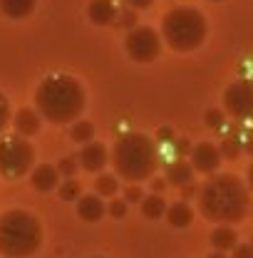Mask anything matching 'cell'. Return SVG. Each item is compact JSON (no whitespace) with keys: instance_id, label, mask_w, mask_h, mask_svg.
I'll list each match as a JSON object with an SVG mask.
<instances>
[{"instance_id":"cell-6","label":"cell","mask_w":253,"mask_h":258,"mask_svg":"<svg viewBox=\"0 0 253 258\" xmlns=\"http://www.w3.org/2000/svg\"><path fill=\"white\" fill-rule=\"evenodd\" d=\"M32 164H35V149L25 137L10 134L0 139V176L20 179L30 171Z\"/></svg>"},{"instance_id":"cell-35","label":"cell","mask_w":253,"mask_h":258,"mask_svg":"<svg viewBox=\"0 0 253 258\" xmlns=\"http://www.w3.org/2000/svg\"><path fill=\"white\" fill-rule=\"evenodd\" d=\"M209 258H226V253H223V251H211V256Z\"/></svg>"},{"instance_id":"cell-5","label":"cell","mask_w":253,"mask_h":258,"mask_svg":"<svg viewBox=\"0 0 253 258\" xmlns=\"http://www.w3.org/2000/svg\"><path fill=\"white\" fill-rule=\"evenodd\" d=\"M161 37L176 52H191L206 40V20L196 8H174L161 20Z\"/></svg>"},{"instance_id":"cell-13","label":"cell","mask_w":253,"mask_h":258,"mask_svg":"<svg viewBox=\"0 0 253 258\" xmlns=\"http://www.w3.org/2000/svg\"><path fill=\"white\" fill-rule=\"evenodd\" d=\"M40 122H42V117H40V112H35V109H18L15 112V117H13V124L18 129V134L20 137H32V134H37L40 132Z\"/></svg>"},{"instance_id":"cell-15","label":"cell","mask_w":253,"mask_h":258,"mask_svg":"<svg viewBox=\"0 0 253 258\" xmlns=\"http://www.w3.org/2000/svg\"><path fill=\"white\" fill-rule=\"evenodd\" d=\"M117 8H114V3L112 0H92L90 3V8H87V15H90V20L95 23V25H109L114 18H117Z\"/></svg>"},{"instance_id":"cell-17","label":"cell","mask_w":253,"mask_h":258,"mask_svg":"<svg viewBox=\"0 0 253 258\" xmlns=\"http://www.w3.org/2000/svg\"><path fill=\"white\" fill-rule=\"evenodd\" d=\"M35 10V0H0V13L10 20H23Z\"/></svg>"},{"instance_id":"cell-34","label":"cell","mask_w":253,"mask_h":258,"mask_svg":"<svg viewBox=\"0 0 253 258\" xmlns=\"http://www.w3.org/2000/svg\"><path fill=\"white\" fill-rule=\"evenodd\" d=\"M246 176H248V186L253 189V164L248 166V171H246Z\"/></svg>"},{"instance_id":"cell-38","label":"cell","mask_w":253,"mask_h":258,"mask_svg":"<svg viewBox=\"0 0 253 258\" xmlns=\"http://www.w3.org/2000/svg\"><path fill=\"white\" fill-rule=\"evenodd\" d=\"M251 246H253V243H251Z\"/></svg>"},{"instance_id":"cell-11","label":"cell","mask_w":253,"mask_h":258,"mask_svg":"<svg viewBox=\"0 0 253 258\" xmlns=\"http://www.w3.org/2000/svg\"><path fill=\"white\" fill-rule=\"evenodd\" d=\"M30 184L35 191H52L57 184H60V171H57V166H52V164H40V166H35L30 171Z\"/></svg>"},{"instance_id":"cell-30","label":"cell","mask_w":253,"mask_h":258,"mask_svg":"<svg viewBox=\"0 0 253 258\" xmlns=\"http://www.w3.org/2000/svg\"><path fill=\"white\" fill-rule=\"evenodd\" d=\"M233 258H253V246L251 243L236 246V248H233Z\"/></svg>"},{"instance_id":"cell-32","label":"cell","mask_w":253,"mask_h":258,"mask_svg":"<svg viewBox=\"0 0 253 258\" xmlns=\"http://www.w3.org/2000/svg\"><path fill=\"white\" fill-rule=\"evenodd\" d=\"M164 186H166V181H161V179H152V194H161L164 191Z\"/></svg>"},{"instance_id":"cell-25","label":"cell","mask_w":253,"mask_h":258,"mask_svg":"<svg viewBox=\"0 0 253 258\" xmlns=\"http://www.w3.org/2000/svg\"><path fill=\"white\" fill-rule=\"evenodd\" d=\"M107 211H109V216H112V219H124L126 201L124 199H112V204L107 206Z\"/></svg>"},{"instance_id":"cell-31","label":"cell","mask_w":253,"mask_h":258,"mask_svg":"<svg viewBox=\"0 0 253 258\" xmlns=\"http://www.w3.org/2000/svg\"><path fill=\"white\" fill-rule=\"evenodd\" d=\"M126 8H132V10H144V8H149L152 5V0H124Z\"/></svg>"},{"instance_id":"cell-33","label":"cell","mask_w":253,"mask_h":258,"mask_svg":"<svg viewBox=\"0 0 253 258\" xmlns=\"http://www.w3.org/2000/svg\"><path fill=\"white\" fill-rule=\"evenodd\" d=\"M246 152H248V154L253 157V134L248 137V139H246Z\"/></svg>"},{"instance_id":"cell-20","label":"cell","mask_w":253,"mask_h":258,"mask_svg":"<svg viewBox=\"0 0 253 258\" xmlns=\"http://www.w3.org/2000/svg\"><path fill=\"white\" fill-rule=\"evenodd\" d=\"M70 137H72L77 144H87V142L95 139V124L87 122V119H77V122L72 124V129H70Z\"/></svg>"},{"instance_id":"cell-18","label":"cell","mask_w":253,"mask_h":258,"mask_svg":"<svg viewBox=\"0 0 253 258\" xmlns=\"http://www.w3.org/2000/svg\"><path fill=\"white\" fill-rule=\"evenodd\" d=\"M191 219H194V211H191L189 204H184V201H176V204H171L166 209V221L174 228H186L191 224Z\"/></svg>"},{"instance_id":"cell-2","label":"cell","mask_w":253,"mask_h":258,"mask_svg":"<svg viewBox=\"0 0 253 258\" xmlns=\"http://www.w3.org/2000/svg\"><path fill=\"white\" fill-rule=\"evenodd\" d=\"M35 107L42 119L52 124H70L85 109V90L70 75H52L35 90Z\"/></svg>"},{"instance_id":"cell-3","label":"cell","mask_w":253,"mask_h":258,"mask_svg":"<svg viewBox=\"0 0 253 258\" xmlns=\"http://www.w3.org/2000/svg\"><path fill=\"white\" fill-rule=\"evenodd\" d=\"M109 161L114 164V171L122 179L139 184L142 179H149L154 174L159 164V149L154 139H149L147 134L126 132L114 142Z\"/></svg>"},{"instance_id":"cell-36","label":"cell","mask_w":253,"mask_h":258,"mask_svg":"<svg viewBox=\"0 0 253 258\" xmlns=\"http://www.w3.org/2000/svg\"><path fill=\"white\" fill-rule=\"evenodd\" d=\"M95 258H102V256H95Z\"/></svg>"},{"instance_id":"cell-27","label":"cell","mask_w":253,"mask_h":258,"mask_svg":"<svg viewBox=\"0 0 253 258\" xmlns=\"http://www.w3.org/2000/svg\"><path fill=\"white\" fill-rule=\"evenodd\" d=\"M8 122H10V104H8L5 95H0V132L8 127Z\"/></svg>"},{"instance_id":"cell-7","label":"cell","mask_w":253,"mask_h":258,"mask_svg":"<svg viewBox=\"0 0 253 258\" xmlns=\"http://www.w3.org/2000/svg\"><path fill=\"white\" fill-rule=\"evenodd\" d=\"M126 55L137 62H152L161 52V37L152 28H134L126 32Z\"/></svg>"},{"instance_id":"cell-16","label":"cell","mask_w":253,"mask_h":258,"mask_svg":"<svg viewBox=\"0 0 253 258\" xmlns=\"http://www.w3.org/2000/svg\"><path fill=\"white\" fill-rule=\"evenodd\" d=\"M209 241H211V248H214V251H223V253H226V251L236 248L238 236H236V231H233L231 226H219V228L211 231Z\"/></svg>"},{"instance_id":"cell-37","label":"cell","mask_w":253,"mask_h":258,"mask_svg":"<svg viewBox=\"0 0 253 258\" xmlns=\"http://www.w3.org/2000/svg\"><path fill=\"white\" fill-rule=\"evenodd\" d=\"M216 3H219V0H216Z\"/></svg>"},{"instance_id":"cell-24","label":"cell","mask_w":253,"mask_h":258,"mask_svg":"<svg viewBox=\"0 0 253 258\" xmlns=\"http://www.w3.org/2000/svg\"><path fill=\"white\" fill-rule=\"evenodd\" d=\"M77 166H80V161L75 159V157H65V159H60V164H57V171H60V176H65V179H75Z\"/></svg>"},{"instance_id":"cell-29","label":"cell","mask_w":253,"mask_h":258,"mask_svg":"<svg viewBox=\"0 0 253 258\" xmlns=\"http://www.w3.org/2000/svg\"><path fill=\"white\" fill-rule=\"evenodd\" d=\"M117 18H119V23L126 25L129 30H134V23H137V13H132V8H126L124 13H117Z\"/></svg>"},{"instance_id":"cell-4","label":"cell","mask_w":253,"mask_h":258,"mask_svg":"<svg viewBox=\"0 0 253 258\" xmlns=\"http://www.w3.org/2000/svg\"><path fill=\"white\" fill-rule=\"evenodd\" d=\"M42 246V226L30 211L13 209L0 216V256L30 258Z\"/></svg>"},{"instance_id":"cell-9","label":"cell","mask_w":253,"mask_h":258,"mask_svg":"<svg viewBox=\"0 0 253 258\" xmlns=\"http://www.w3.org/2000/svg\"><path fill=\"white\" fill-rule=\"evenodd\" d=\"M221 152L219 147L209 144V142H201L196 147H191L189 152V161L194 166V171H201V174H214L219 166H221Z\"/></svg>"},{"instance_id":"cell-23","label":"cell","mask_w":253,"mask_h":258,"mask_svg":"<svg viewBox=\"0 0 253 258\" xmlns=\"http://www.w3.org/2000/svg\"><path fill=\"white\" fill-rule=\"evenodd\" d=\"M80 196H82L80 181H77V179H65L62 186H60V199H62V201H75V199H80Z\"/></svg>"},{"instance_id":"cell-19","label":"cell","mask_w":253,"mask_h":258,"mask_svg":"<svg viewBox=\"0 0 253 258\" xmlns=\"http://www.w3.org/2000/svg\"><path fill=\"white\" fill-rule=\"evenodd\" d=\"M142 214H144V219H152V221L166 214V201L161 199V194H152V196L142 199Z\"/></svg>"},{"instance_id":"cell-14","label":"cell","mask_w":253,"mask_h":258,"mask_svg":"<svg viewBox=\"0 0 253 258\" xmlns=\"http://www.w3.org/2000/svg\"><path fill=\"white\" fill-rule=\"evenodd\" d=\"M164 179L169 184H174V186H189L191 181H194V166H191V161H186V159L171 161L166 166V176Z\"/></svg>"},{"instance_id":"cell-22","label":"cell","mask_w":253,"mask_h":258,"mask_svg":"<svg viewBox=\"0 0 253 258\" xmlns=\"http://www.w3.org/2000/svg\"><path fill=\"white\" fill-rule=\"evenodd\" d=\"M219 152H221L223 159H238V154L243 152V144H241L238 137H226L219 147Z\"/></svg>"},{"instance_id":"cell-26","label":"cell","mask_w":253,"mask_h":258,"mask_svg":"<svg viewBox=\"0 0 253 258\" xmlns=\"http://www.w3.org/2000/svg\"><path fill=\"white\" fill-rule=\"evenodd\" d=\"M206 127L221 129L223 127V112H219V109H209V112H206Z\"/></svg>"},{"instance_id":"cell-28","label":"cell","mask_w":253,"mask_h":258,"mask_svg":"<svg viewBox=\"0 0 253 258\" xmlns=\"http://www.w3.org/2000/svg\"><path fill=\"white\" fill-rule=\"evenodd\" d=\"M142 199H144V191H142L139 184H129V186H126L124 201H132V204H134V201H142Z\"/></svg>"},{"instance_id":"cell-8","label":"cell","mask_w":253,"mask_h":258,"mask_svg":"<svg viewBox=\"0 0 253 258\" xmlns=\"http://www.w3.org/2000/svg\"><path fill=\"white\" fill-rule=\"evenodd\" d=\"M223 107L233 119H253V82L238 80L226 87Z\"/></svg>"},{"instance_id":"cell-1","label":"cell","mask_w":253,"mask_h":258,"mask_svg":"<svg viewBox=\"0 0 253 258\" xmlns=\"http://www.w3.org/2000/svg\"><path fill=\"white\" fill-rule=\"evenodd\" d=\"M248 189L233 174H216L199 191V209L214 224H241L248 214Z\"/></svg>"},{"instance_id":"cell-21","label":"cell","mask_w":253,"mask_h":258,"mask_svg":"<svg viewBox=\"0 0 253 258\" xmlns=\"http://www.w3.org/2000/svg\"><path fill=\"white\" fill-rule=\"evenodd\" d=\"M95 189L97 196H114L117 189H119V181L114 179V174H102L95 181Z\"/></svg>"},{"instance_id":"cell-10","label":"cell","mask_w":253,"mask_h":258,"mask_svg":"<svg viewBox=\"0 0 253 258\" xmlns=\"http://www.w3.org/2000/svg\"><path fill=\"white\" fill-rule=\"evenodd\" d=\"M80 166L85 169V171H102L107 164H109V152H107V147L104 144H99V142H87L85 147H82V152H80Z\"/></svg>"},{"instance_id":"cell-12","label":"cell","mask_w":253,"mask_h":258,"mask_svg":"<svg viewBox=\"0 0 253 258\" xmlns=\"http://www.w3.org/2000/svg\"><path fill=\"white\" fill-rule=\"evenodd\" d=\"M104 214H107V206H104V201H102L99 196L90 194V196H80V199H77V216H80L82 221L97 224Z\"/></svg>"}]
</instances>
